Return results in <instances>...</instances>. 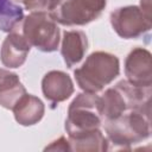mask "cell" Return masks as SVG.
<instances>
[{"mask_svg": "<svg viewBox=\"0 0 152 152\" xmlns=\"http://www.w3.org/2000/svg\"><path fill=\"white\" fill-rule=\"evenodd\" d=\"M108 144L114 148L131 150L151 133V109H128L116 119L103 121Z\"/></svg>", "mask_w": 152, "mask_h": 152, "instance_id": "cell-1", "label": "cell"}, {"mask_svg": "<svg viewBox=\"0 0 152 152\" xmlns=\"http://www.w3.org/2000/svg\"><path fill=\"white\" fill-rule=\"evenodd\" d=\"M120 65L115 55L104 51L90 53L86 62L74 71L78 87L87 93H99L119 75Z\"/></svg>", "mask_w": 152, "mask_h": 152, "instance_id": "cell-2", "label": "cell"}, {"mask_svg": "<svg viewBox=\"0 0 152 152\" xmlns=\"http://www.w3.org/2000/svg\"><path fill=\"white\" fill-rule=\"evenodd\" d=\"M19 27L31 46L43 52L57 50L59 44V28L48 12L32 11L23 19Z\"/></svg>", "mask_w": 152, "mask_h": 152, "instance_id": "cell-3", "label": "cell"}, {"mask_svg": "<svg viewBox=\"0 0 152 152\" xmlns=\"http://www.w3.org/2000/svg\"><path fill=\"white\" fill-rule=\"evenodd\" d=\"M101 125L100 96L87 91L78 94L68 109V118L65 120L68 137L97 129Z\"/></svg>", "mask_w": 152, "mask_h": 152, "instance_id": "cell-4", "label": "cell"}, {"mask_svg": "<svg viewBox=\"0 0 152 152\" xmlns=\"http://www.w3.org/2000/svg\"><path fill=\"white\" fill-rule=\"evenodd\" d=\"M107 0H53L48 13L65 26H81L97 19L104 10Z\"/></svg>", "mask_w": 152, "mask_h": 152, "instance_id": "cell-5", "label": "cell"}, {"mask_svg": "<svg viewBox=\"0 0 152 152\" xmlns=\"http://www.w3.org/2000/svg\"><path fill=\"white\" fill-rule=\"evenodd\" d=\"M110 24L114 31L125 39L138 38L150 31L152 26L151 18H148L138 6L116 8L110 13Z\"/></svg>", "mask_w": 152, "mask_h": 152, "instance_id": "cell-6", "label": "cell"}, {"mask_svg": "<svg viewBox=\"0 0 152 152\" xmlns=\"http://www.w3.org/2000/svg\"><path fill=\"white\" fill-rule=\"evenodd\" d=\"M125 74L127 81L141 86H152V58L150 51L144 48L133 49L125 61Z\"/></svg>", "mask_w": 152, "mask_h": 152, "instance_id": "cell-7", "label": "cell"}, {"mask_svg": "<svg viewBox=\"0 0 152 152\" xmlns=\"http://www.w3.org/2000/svg\"><path fill=\"white\" fill-rule=\"evenodd\" d=\"M19 26L8 32L7 37L5 38L1 45L0 58L2 64L7 68L21 66L26 61L27 53L31 49V45L23 36Z\"/></svg>", "mask_w": 152, "mask_h": 152, "instance_id": "cell-8", "label": "cell"}, {"mask_svg": "<svg viewBox=\"0 0 152 152\" xmlns=\"http://www.w3.org/2000/svg\"><path fill=\"white\" fill-rule=\"evenodd\" d=\"M42 90L45 99L56 104L70 97L74 93V84L68 74L59 70H52L43 77Z\"/></svg>", "mask_w": 152, "mask_h": 152, "instance_id": "cell-9", "label": "cell"}, {"mask_svg": "<svg viewBox=\"0 0 152 152\" xmlns=\"http://www.w3.org/2000/svg\"><path fill=\"white\" fill-rule=\"evenodd\" d=\"M88 49V39L83 31H65L63 33L61 53L68 68H72L83 58Z\"/></svg>", "mask_w": 152, "mask_h": 152, "instance_id": "cell-10", "label": "cell"}, {"mask_svg": "<svg viewBox=\"0 0 152 152\" xmlns=\"http://www.w3.org/2000/svg\"><path fill=\"white\" fill-rule=\"evenodd\" d=\"M12 110L18 124L23 126H31L40 121L45 108L40 99L26 93L19 99Z\"/></svg>", "mask_w": 152, "mask_h": 152, "instance_id": "cell-11", "label": "cell"}, {"mask_svg": "<svg viewBox=\"0 0 152 152\" xmlns=\"http://www.w3.org/2000/svg\"><path fill=\"white\" fill-rule=\"evenodd\" d=\"M25 94L26 89L21 84L18 75L10 70L0 69V106L12 109Z\"/></svg>", "mask_w": 152, "mask_h": 152, "instance_id": "cell-12", "label": "cell"}, {"mask_svg": "<svg viewBox=\"0 0 152 152\" xmlns=\"http://www.w3.org/2000/svg\"><path fill=\"white\" fill-rule=\"evenodd\" d=\"M70 151L76 152H103L109 150L107 138L100 128L69 137Z\"/></svg>", "mask_w": 152, "mask_h": 152, "instance_id": "cell-13", "label": "cell"}, {"mask_svg": "<svg viewBox=\"0 0 152 152\" xmlns=\"http://www.w3.org/2000/svg\"><path fill=\"white\" fill-rule=\"evenodd\" d=\"M128 109L127 101L118 87L108 88L100 96V115L102 122L116 119Z\"/></svg>", "mask_w": 152, "mask_h": 152, "instance_id": "cell-14", "label": "cell"}, {"mask_svg": "<svg viewBox=\"0 0 152 152\" xmlns=\"http://www.w3.org/2000/svg\"><path fill=\"white\" fill-rule=\"evenodd\" d=\"M24 19V13L20 6L11 0H0V30L11 32L17 28Z\"/></svg>", "mask_w": 152, "mask_h": 152, "instance_id": "cell-15", "label": "cell"}, {"mask_svg": "<svg viewBox=\"0 0 152 152\" xmlns=\"http://www.w3.org/2000/svg\"><path fill=\"white\" fill-rule=\"evenodd\" d=\"M14 4H21L26 10L30 11H44L48 12L53 0H11Z\"/></svg>", "mask_w": 152, "mask_h": 152, "instance_id": "cell-16", "label": "cell"}, {"mask_svg": "<svg viewBox=\"0 0 152 152\" xmlns=\"http://www.w3.org/2000/svg\"><path fill=\"white\" fill-rule=\"evenodd\" d=\"M45 151H70L69 140L64 137L58 138L57 140L52 141L51 145L45 147Z\"/></svg>", "mask_w": 152, "mask_h": 152, "instance_id": "cell-17", "label": "cell"}, {"mask_svg": "<svg viewBox=\"0 0 152 152\" xmlns=\"http://www.w3.org/2000/svg\"><path fill=\"white\" fill-rule=\"evenodd\" d=\"M140 5H141V10L142 12L148 17L151 18V0H140Z\"/></svg>", "mask_w": 152, "mask_h": 152, "instance_id": "cell-18", "label": "cell"}]
</instances>
